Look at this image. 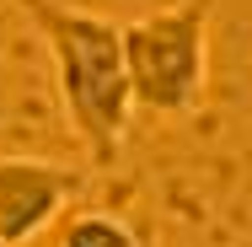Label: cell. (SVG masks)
<instances>
[{
	"instance_id": "obj_4",
	"label": "cell",
	"mask_w": 252,
	"mask_h": 247,
	"mask_svg": "<svg viewBox=\"0 0 252 247\" xmlns=\"http://www.w3.org/2000/svg\"><path fill=\"white\" fill-rule=\"evenodd\" d=\"M54 247H145L134 237V226H124L118 215H107V210H81V215H70L64 226H59V242Z\"/></svg>"
},
{
	"instance_id": "obj_3",
	"label": "cell",
	"mask_w": 252,
	"mask_h": 247,
	"mask_svg": "<svg viewBox=\"0 0 252 247\" xmlns=\"http://www.w3.org/2000/svg\"><path fill=\"white\" fill-rule=\"evenodd\" d=\"M75 194V172L43 156H0V247H27Z\"/></svg>"
},
{
	"instance_id": "obj_1",
	"label": "cell",
	"mask_w": 252,
	"mask_h": 247,
	"mask_svg": "<svg viewBox=\"0 0 252 247\" xmlns=\"http://www.w3.org/2000/svg\"><path fill=\"white\" fill-rule=\"evenodd\" d=\"M22 11L49 43L54 86L75 140L97 167H113L129 140V113L140 107L129 81V54H124V22L102 11H75L64 0H22Z\"/></svg>"
},
{
	"instance_id": "obj_2",
	"label": "cell",
	"mask_w": 252,
	"mask_h": 247,
	"mask_svg": "<svg viewBox=\"0 0 252 247\" xmlns=\"http://www.w3.org/2000/svg\"><path fill=\"white\" fill-rule=\"evenodd\" d=\"M134 102L156 118L193 113L209 81V0H177L140 22H124Z\"/></svg>"
}]
</instances>
